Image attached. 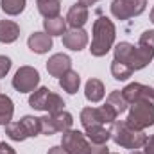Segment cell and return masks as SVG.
<instances>
[{
	"instance_id": "484cf974",
	"label": "cell",
	"mask_w": 154,
	"mask_h": 154,
	"mask_svg": "<svg viewBox=\"0 0 154 154\" xmlns=\"http://www.w3.org/2000/svg\"><path fill=\"white\" fill-rule=\"evenodd\" d=\"M0 7L5 14L9 16H16L25 9V0H2Z\"/></svg>"
},
{
	"instance_id": "5b68a950",
	"label": "cell",
	"mask_w": 154,
	"mask_h": 154,
	"mask_svg": "<svg viewBox=\"0 0 154 154\" xmlns=\"http://www.w3.org/2000/svg\"><path fill=\"white\" fill-rule=\"evenodd\" d=\"M116 113L113 111V108L109 104H104L100 108H84L81 111V124L84 127H90V125H106V124H113L116 122Z\"/></svg>"
},
{
	"instance_id": "4dcf8cb0",
	"label": "cell",
	"mask_w": 154,
	"mask_h": 154,
	"mask_svg": "<svg viewBox=\"0 0 154 154\" xmlns=\"http://www.w3.org/2000/svg\"><path fill=\"white\" fill-rule=\"evenodd\" d=\"M9 70H11V59L7 56H0V79L7 75Z\"/></svg>"
},
{
	"instance_id": "83f0119b",
	"label": "cell",
	"mask_w": 154,
	"mask_h": 154,
	"mask_svg": "<svg viewBox=\"0 0 154 154\" xmlns=\"http://www.w3.org/2000/svg\"><path fill=\"white\" fill-rule=\"evenodd\" d=\"M63 108H65V100L57 93L50 91V97H48V102H47V113L48 115H56V113L63 111Z\"/></svg>"
},
{
	"instance_id": "277c9868",
	"label": "cell",
	"mask_w": 154,
	"mask_h": 154,
	"mask_svg": "<svg viewBox=\"0 0 154 154\" xmlns=\"http://www.w3.org/2000/svg\"><path fill=\"white\" fill-rule=\"evenodd\" d=\"M131 127L143 131L154 125V104L151 102H134L129 108V115L125 120Z\"/></svg>"
},
{
	"instance_id": "9a60e30c",
	"label": "cell",
	"mask_w": 154,
	"mask_h": 154,
	"mask_svg": "<svg viewBox=\"0 0 154 154\" xmlns=\"http://www.w3.org/2000/svg\"><path fill=\"white\" fill-rule=\"evenodd\" d=\"M104 95H106V88H104L102 81L91 77V79L86 82V86H84V97H86L90 102H100V100L104 99Z\"/></svg>"
},
{
	"instance_id": "d590c367",
	"label": "cell",
	"mask_w": 154,
	"mask_h": 154,
	"mask_svg": "<svg viewBox=\"0 0 154 154\" xmlns=\"http://www.w3.org/2000/svg\"><path fill=\"white\" fill-rule=\"evenodd\" d=\"M95 2H99V0H79V4L84 5V7H90V5H93Z\"/></svg>"
},
{
	"instance_id": "e0dca14e",
	"label": "cell",
	"mask_w": 154,
	"mask_h": 154,
	"mask_svg": "<svg viewBox=\"0 0 154 154\" xmlns=\"http://www.w3.org/2000/svg\"><path fill=\"white\" fill-rule=\"evenodd\" d=\"M43 29L48 36H63L66 32V18L56 16V18H45Z\"/></svg>"
},
{
	"instance_id": "5bb4252c",
	"label": "cell",
	"mask_w": 154,
	"mask_h": 154,
	"mask_svg": "<svg viewBox=\"0 0 154 154\" xmlns=\"http://www.w3.org/2000/svg\"><path fill=\"white\" fill-rule=\"evenodd\" d=\"M86 129V138L90 140V143H93V145H104V143H108V140L111 138V131L109 129H106L104 125H100V124H97V125H90V127H84Z\"/></svg>"
},
{
	"instance_id": "f35d334b",
	"label": "cell",
	"mask_w": 154,
	"mask_h": 154,
	"mask_svg": "<svg viewBox=\"0 0 154 154\" xmlns=\"http://www.w3.org/2000/svg\"><path fill=\"white\" fill-rule=\"evenodd\" d=\"M109 154H111V152H109ZM113 154H115V152H113Z\"/></svg>"
},
{
	"instance_id": "8fae6325",
	"label": "cell",
	"mask_w": 154,
	"mask_h": 154,
	"mask_svg": "<svg viewBox=\"0 0 154 154\" xmlns=\"http://www.w3.org/2000/svg\"><path fill=\"white\" fill-rule=\"evenodd\" d=\"M68 70H72V59L66 54H54L47 61V72L52 77H61Z\"/></svg>"
},
{
	"instance_id": "1f68e13d",
	"label": "cell",
	"mask_w": 154,
	"mask_h": 154,
	"mask_svg": "<svg viewBox=\"0 0 154 154\" xmlns=\"http://www.w3.org/2000/svg\"><path fill=\"white\" fill-rule=\"evenodd\" d=\"M90 154H109V149L108 145H93L91 143V149H90Z\"/></svg>"
},
{
	"instance_id": "ffe728a7",
	"label": "cell",
	"mask_w": 154,
	"mask_h": 154,
	"mask_svg": "<svg viewBox=\"0 0 154 154\" xmlns=\"http://www.w3.org/2000/svg\"><path fill=\"white\" fill-rule=\"evenodd\" d=\"M38 11L45 18H56L59 16L61 11V2L59 0H36Z\"/></svg>"
},
{
	"instance_id": "74e56055",
	"label": "cell",
	"mask_w": 154,
	"mask_h": 154,
	"mask_svg": "<svg viewBox=\"0 0 154 154\" xmlns=\"http://www.w3.org/2000/svg\"><path fill=\"white\" fill-rule=\"evenodd\" d=\"M131 154H145V152H140V151H133Z\"/></svg>"
},
{
	"instance_id": "e575fe53",
	"label": "cell",
	"mask_w": 154,
	"mask_h": 154,
	"mask_svg": "<svg viewBox=\"0 0 154 154\" xmlns=\"http://www.w3.org/2000/svg\"><path fill=\"white\" fill-rule=\"evenodd\" d=\"M47 154H68V152H66V151H65L61 145H56V147H50Z\"/></svg>"
},
{
	"instance_id": "7a4b0ae2",
	"label": "cell",
	"mask_w": 154,
	"mask_h": 154,
	"mask_svg": "<svg viewBox=\"0 0 154 154\" xmlns=\"http://www.w3.org/2000/svg\"><path fill=\"white\" fill-rule=\"evenodd\" d=\"M115 38H116L115 23L106 16H99L93 22V38H91V47H90L91 56H95V57L106 56L111 50Z\"/></svg>"
},
{
	"instance_id": "d6a6232c",
	"label": "cell",
	"mask_w": 154,
	"mask_h": 154,
	"mask_svg": "<svg viewBox=\"0 0 154 154\" xmlns=\"http://www.w3.org/2000/svg\"><path fill=\"white\" fill-rule=\"evenodd\" d=\"M145 154H154V134H151L149 138H147V142H145Z\"/></svg>"
},
{
	"instance_id": "6da1fadb",
	"label": "cell",
	"mask_w": 154,
	"mask_h": 154,
	"mask_svg": "<svg viewBox=\"0 0 154 154\" xmlns=\"http://www.w3.org/2000/svg\"><path fill=\"white\" fill-rule=\"evenodd\" d=\"M154 57V48L149 47H134L127 41H122L115 47V61H120L124 65H127L133 72L145 68Z\"/></svg>"
},
{
	"instance_id": "603a6c76",
	"label": "cell",
	"mask_w": 154,
	"mask_h": 154,
	"mask_svg": "<svg viewBox=\"0 0 154 154\" xmlns=\"http://www.w3.org/2000/svg\"><path fill=\"white\" fill-rule=\"evenodd\" d=\"M106 104H109L111 108H113V111H115L116 115H120V113H124L125 109H127V100L124 99V95H122V91H111L109 95H108V99H106Z\"/></svg>"
},
{
	"instance_id": "44dd1931",
	"label": "cell",
	"mask_w": 154,
	"mask_h": 154,
	"mask_svg": "<svg viewBox=\"0 0 154 154\" xmlns=\"http://www.w3.org/2000/svg\"><path fill=\"white\" fill-rule=\"evenodd\" d=\"M50 118H52L54 127H56L57 133H66L74 125V116L70 115L68 111H65V109L59 111V113H56V115H50Z\"/></svg>"
},
{
	"instance_id": "f546056e",
	"label": "cell",
	"mask_w": 154,
	"mask_h": 154,
	"mask_svg": "<svg viewBox=\"0 0 154 154\" xmlns=\"http://www.w3.org/2000/svg\"><path fill=\"white\" fill-rule=\"evenodd\" d=\"M138 45H142V47H149V48H154V31H145V32L140 36Z\"/></svg>"
},
{
	"instance_id": "836d02e7",
	"label": "cell",
	"mask_w": 154,
	"mask_h": 154,
	"mask_svg": "<svg viewBox=\"0 0 154 154\" xmlns=\"http://www.w3.org/2000/svg\"><path fill=\"white\" fill-rule=\"evenodd\" d=\"M0 154H16V152H14V149L11 145H7L4 142V143H0Z\"/></svg>"
},
{
	"instance_id": "ba28073f",
	"label": "cell",
	"mask_w": 154,
	"mask_h": 154,
	"mask_svg": "<svg viewBox=\"0 0 154 154\" xmlns=\"http://www.w3.org/2000/svg\"><path fill=\"white\" fill-rule=\"evenodd\" d=\"M61 147L68 154H90L91 143L88 142L84 133L75 131V129H68L66 133H63Z\"/></svg>"
},
{
	"instance_id": "3957f363",
	"label": "cell",
	"mask_w": 154,
	"mask_h": 154,
	"mask_svg": "<svg viewBox=\"0 0 154 154\" xmlns=\"http://www.w3.org/2000/svg\"><path fill=\"white\" fill-rule=\"evenodd\" d=\"M113 127H111V138H113V142H115L116 145H120V147H124V149H142L143 145H145V142H147V134L143 133V131H138V129H134V127H131L125 120H122V122H113L111 124Z\"/></svg>"
},
{
	"instance_id": "52a82bcc",
	"label": "cell",
	"mask_w": 154,
	"mask_h": 154,
	"mask_svg": "<svg viewBox=\"0 0 154 154\" xmlns=\"http://www.w3.org/2000/svg\"><path fill=\"white\" fill-rule=\"evenodd\" d=\"M147 7V0H113L111 14L116 20H129L133 16H140Z\"/></svg>"
},
{
	"instance_id": "f1b7e54d",
	"label": "cell",
	"mask_w": 154,
	"mask_h": 154,
	"mask_svg": "<svg viewBox=\"0 0 154 154\" xmlns=\"http://www.w3.org/2000/svg\"><path fill=\"white\" fill-rule=\"evenodd\" d=\"M39 124H41V134L52 136V134H56V133H57V131H56V127H54V122H52L50 115L41 116V118H39Z\"/></svg>"
},
{
	"instance_id": "cb8c5ba5",
	"label": "cell",
	"mask_w": 154,
	"mask_h": 154,
	"mask_svg": "<svg viewBox=\"0 0 154 154\" xmlns=\"http://www.w3.org/2000/svg\"><path fill=\"white\" fill-rule=\"evenodd\" d=\"M20 124L23 125V129H25V133H27L29 138H34V136H38L39 133H41V124H39L38 116L25 115L22 120H20Z\"/></svg>"
},
{
	"instance_id": "9c48e42d",
	"label": "cell",
	"mask_w": 154,
	"mask_h": 154,
	"mask_svg": "<svg viewBox=\"0 0 154 154\" xmlns=\"http://www.w3.org/2000/svg\"><path fill=\"white\" fill-rule=\"evenodd\" d=\"M124 99L127 100V104H134V102H151L154 104V90L151 86L140 84V82H131L122 90Z\"/></svg>"
},
{
	"instance_id": "4316f807",
	"label": "cell",
	"mask_w": 154,
	"mask_h": 154,
	"mask_svg": "<svg viewBox=\"0 0 154 154\" xmlns=\"http://www.w3.org/2000/svg\"><path fill=\"white\" fill-rule=\"evenodd\" d=\"M111 75L115 77L116 81H125V79H129V77L133 75V70L127 65L113 59V63H111Z\"/></svg>"
},
{
	"instance_id": "d4e9b609",
	"label": "cell",
	"mask_w": 154,
	"mask_h": 154,
	"mask_svg": "<svg viewBox=\"0 0 154 154\" xmlns=\"http://www.w3.org/2000/svg\"><path fill=\"white\" fill-rule=\"evenodd\" d=\"M5 134L11 140H14V142H23V140L29 138L27 133H25V129H23V125L20 122H9L5 125Z\"/></svg>"
},
{
	"instance_id": "2e32d148",
	"label": "cell",
	"mask_w": 154,
	"mask_h": 154,
	"mask_svg": "<svg viewBox=\"0 0 154 154\" xmlns=\"http://www.w3.org/2000/svg\"><path fill=\"white\" fill-rule=\"evenodd\" d=\"M20 36L18 23L11 20H0V43H13Z\"/></svg>"
},
{
	"instance_id": "ac0fdd59",
	"label": "cell",
	"mask_w": 154,
	"mask_h": 154,
	"mask_svg": "<svg viewBox=\"0 0 154 154\" xmlns=\"http://www.w3.org/2000/svg\"><path fill=\"white\" fill-rule=\"evenodd\" d=\"M59 86H61L66 93L74 95V93H77V90H79V86H81V77H79L77 72L68 70L66 74H63V75L59 77Z\"/></svg>"
},
{
	"instance_id": "30bf717a",
	"label": "cell",
	"mask_w": 154,
	"mask_h": 154,
	"mask_svg": "<svg viewBox=\"0 0 154 154\" xmlns=\"http://www.w3.org/2000/svg\"><path fill=\"white\" fill-rule=\"evenodd\" d=\"M63 45L74 52H79L88 45V32L84 29H70L63 34Z\"/></svg>"
},
{
	"instance_id": "d6986e66",
	"label": "cell",
	"mask_w": 154,
	"mask_h": 154,
	"mask_svg": "<svg viewBox=\"0 0 154 154\" xmlns=\"http://www.w3.org/2000/svg\"><path fill=\"white\" fill-rule=\"evenodd\" d=\"M48 97H50V90L48 88H38L31 93L29 97V104L31 108L38 109V111H47V102H48Z\"/></svg>"
},
{
	"instance_id": "4fadbf2b",
	"label": "cell",
	"mask_w": 154,
	"mask_h": 154,
	"mask_svg": "<svg viewBox=\"0 0 154 154\" xmlns=\"http://www.w3.org/2000/svg\"><path fill=\"white\" fill-rule=\"evenodd\" d=\"M88 22V7L75 4L68 9L66 14V25H70L72 29H82V25Z\"/></svg>"
},
{
	"instance_id": "8d00e7d4",
	"label": "cell",
	"mask_w": 154,
	"mask_h": 154,
	"mask_svg": "<svg viewBox=\"0 0 154 154\" xmlns=\"http://www.w3.org/2000/svg\"><path fill=\"white\" fill-rule=\"evenodd\" d=\"M151 22L154 23V7H152V11H151Z\"/></svg>"
},
{
	"instance_id": "7c38bea8",
	"label": "cell",
	"mask_w": 154,
	"mask_h": 154,
	"mask_svg": "<svg viewBox=\"0 0 154 154\" xmlns=\"http://www.w3.org/2000/svg\"><path fill=\"white\" fill-rule=\"evenodd\" d=\"M27 45L34 54H45L52 48V36L47 32H32L27 39Z\"/></svg>"
},
{
	"instance_id": "7402d4cb",
	"label": "cell",
	"mask_w": 154,
	"mask_h": 154,
	"mask_svg": "<svg viewBox=\"0 0 154 154\" xmlns=\"http://www.w3.org/2000/svg\"><path fill=\"white\" fill-rule=\"evenodd\" d=\"M13 113H14V104L7 95L0 93V125H7L13 120Z\"/></svg>"
},
{
	"instance_id": "8992f818",
	"label": "cell",
	"mask_w": 154,
	"mask_h": 154,
	"mask_svg": "<svg viewBox=\"0 0 154 154\" xmlns=\"http://www.w3.org/2000/svg\"><path fill=\"white\" fill-rule=\"evenodd\" d=\"M39 84V72L32 66H20L13 77V88L20 93H32Z\"/></svg>"
}]
</instances>
